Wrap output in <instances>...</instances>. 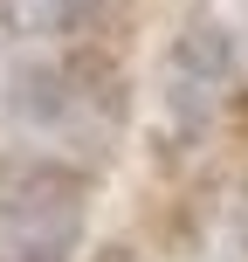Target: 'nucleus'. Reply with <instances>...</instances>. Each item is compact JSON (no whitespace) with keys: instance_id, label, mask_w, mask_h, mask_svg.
Masks as SVG:
<instances>
[{"instance_id":"20e7f679","label":"nucleus","mask_w":248,"mask_h":262,"mask_svg":"<svg viewBox=\"0 0 248 262\" xmlns=\"http://www.w3.org/2000/svg\"><path fill=\"white\" fill-rule=\"evenodd\" d=\"M90 262H138V255H131V249H97Z\"/></svg>"},{"instance_id":"f257e3e1","label":"nucleus","mask_w":248,"mask_h":262,"mask_svg":"<svg viewBox=\"0 0 248 262\" xmlns=\"http://www.w3.org/2000/svg\"><path fill=\"white\" fill-rule=\"evenodd\" d=\"M83 200L90 186L62 159H0V262H69Z\"/></svg>"},{"instance_id":"f03ea898","label":"nucleus","mask_w":248,"mask_h":262,"mask_svg":"<svg viewBox=\"0 0 248 262\" xmlns=\"http://www.w3.org/2000/svg\"><path fill=\"white\" fill-rule=\"evenodd\" d=\"M228 90H235V41H228L221 28L179 35V49H172V62H166V111H172V124H179L186 138L207 131L221 118Z\"/></svg>"},{"instance_id":"7ed1b4c3","label":"nucleus","mask_w":248,"mask_h":262,"mask_svg":"<svg viewBox=\"0 0 248 262\" xmlns=\"http://www.w3.org/2000/svg\"><path fill=\"white\" fill-rule=\"evenodd\" d=\"M97 0H7V21L28 28V35H69V28L90 21Z\"/></svg>"}]
</instances>
